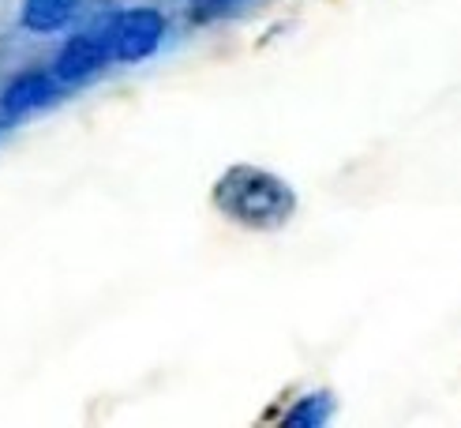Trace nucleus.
<instances>
[{"label": "nucleus", "mask_w": 461, "mask_h": 428, "mask_svg": "<svg viewBox=\"0 0 461 428\" xmlns=\"http://www.w3.org/2000/svg\"><path fill=\"white\" fill-rule=\"evenodd\" d=\"M214 207L248 230H278L296 211V192L270 169L229 166L214 180Z\"/></svg>", "instance_id": "1"}, {"label": "nucleus", "mask_w": 461, "mask_h": 428, "mask_svg": "<svg viewBox=\"0 0 461 428\" xmlns=\"http://www.w3.org/2000/svg\"><path fill=\"white\" fill-rule=\"evenodd\" d=\"M109 45H113V60L121 64H140L154 57L166 41V15L158 8H128L109 23Z\"/></svg>", "instance_id": "2"}, {"label": "nucleus", "mask_w": 461, "mask_h": 428, "mask_svg": "<svg viewBox=\"0 0 461 428\" xmlns=\"http://www.w3.org/2000/svg\"><path fill=\"white\" fill-rule=\"evenodd\" d=\"M109 60H113L109 31H83V34L68 38L60 45V53L53 60V72L64 87H79L86 79H95L98 72H105Z\"/></svg>", "instance_id": "3"}, {"label": "nucleus", "mask_w": 461, "mask_h": 428, "mask_svg": "<svg viewBox=\"0 0 461 428\" xmlns=\"http://www.w3.org/2000/svg\"><path fill=\"white\" fill-rule=\"evenodd\" d=\"M60 90H64V83L57 79L53 68H27V72H19L0 90V113H5L8 121L31 117V113L53 105L60 98Z\"/></svg>", "instance_id": "4"}, {"label": "nucleus", "mask_w": 461, "mask_h": 428, "mask_svg": "<svg viewBox=\"0 0 461 428\" xmlns=\"http://www.w3.org/2000/svg\"><path fill=\"white\" fill-rule=\"evenodd\" d=\"M79 0H23L19 23L31 34H57L76 19Z\"/></svg>", "instance_id": "5"}, {"label": "nucleus", "mask_w": 461, "mask_h": 428, "mask_svg": "<svg viewBox=\"0 0 461 428\" xmlns=\"http://www.w3.org/2000/svg\"><path fill=\"white\" fill-rule=\"evenodd\" d=\"M334 414V395L330 391H312L304 398L293 402V410L282 417V424L289 428H322Z\"/></svg>", "instance_id": "6"}, {"label": "nucleus", "mask_w": 461, "mask_h": 428, "mask_svg": "<svg viewBox=\"0 0 461 428\" xmlns=\"http://www.w3.org/2000/svg\"><path fill=\"white\" fill-rule=\"evenodd\" d=\"M211 8H237V5H248V0H206Z\"/></svg>", "instance_id": "7"}]
</instances>
